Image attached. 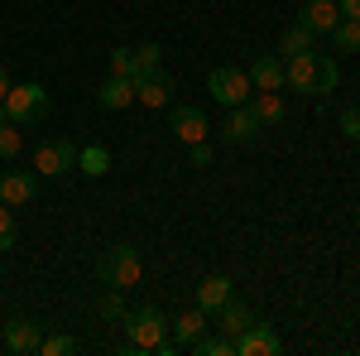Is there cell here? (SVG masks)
Here are the masks:
<instances>
[{
  "mask_svg": "<svg viewBox=\"0 0 360 356\" xmlns=\"http://www.w3.org/2000/svg\"><path fill=\"white\" fill-rule=\"evenodd\" d=\"M120 328H125L120 352H159V356H173V342H168V318L154 308V303H144V308H125Z\"/></svg>",
  "mask_w": 360,
  "mask_h": 356,
  "instance_id": "cell-1",
  "label": "cell"
},
{
  "mask_svg": "<svg viewBox=\"0 0 360 356\" xmlns=\"http://www.w3.org/2000/svg\"><path fill=\"white\" fill-rule=\"evenodd\" d=\"M336 82H341V68H336L327 54H293L283 58V87H293V92H307V97H327V92H336Z\"/></svg>",
  "mask_w": 360,
  "mask_h": 356,
  "instance_id": "cell-2",
  "label": "cell"
},
{
  "mask_svg": "<svg viewBox=\"0 0 360 356\" xmlns=\"http://www.w3.org/2000/svg\"><path fill=\"white\" fill-rule=\"evenodd\" d=\"M96 279L106 284V289H135L139 279H144V255H139L135 246H125V241H115V246H106L101 255H96Z\"/></svg>",
  "mask_w": 360,
  "mask_h": 356,
  "instance_id": "cell-3",
  "label": "cell"
},
{
  "mask_svg": "<svg viewBox=\"0 0 360 356\" xmlns=\"http://www.w3.org/2000/svg\"><path fill=\"white\" fill-rule=\"evenodd\" d=\"M0 106H5V116H10L20 130H29V125H39V121L53 111V102H49V92H44L39 82H20V87H10V92H5V102H0Z\"/></svg>",
  "mask_w": 360,
  "mask_h": 356,
  "instance_id": "cell-4",
  "label": "cell"
},
{
  "mask_svg": "<svg viewBox=\"0 0 360 356\" xmlns=\"http://www.w3.org/2000/svg\"><path fill=\"white\" fill-rule=\"evenodd\" d=\"M207 92L221 102L226 111L231 106H245L250 97H255V82H250L245 68H236V63H221V68H212V78H207Z\"/></svg>",
  "mask_w": 360,
  "mask_h": 356,
  "instance_id": "cell-5",
  "label": "cell"
},
{
  "mask_svg": "<svg viewBox=\"0 0 360 356\" xmlns=\"http://www.w3.org/2000/svg\"><path fill=\"white\" fill-rule=\"evenodd\" d=\"M77 168V145L72 140H44L39 149H34V173H44V178H63V173H72Z\"/></svg>",
  "mask_w": 360,
  "mask_h": 356,
  "instance_id": "cell-6",
  "label": "cell"
},
{
  "mask_svg": "<svg viewBox=\"0 0 360 356\" xmlns=\"http://www.w3.org/2000/svg\"><path fill=\"white\" fill-rule=\"evenodd\" d=\"M0 342H5L10 356H39V347H44V328L29 323V318H10V323L0 328Z\"/></svg>",
  "mask_w": 360,
  "mask_h": 356,
  "instance_id": "cell-7",
  "label": "cell"
},
{
  "mask_svg": "<svg viewBox=\"0 0 360 356\" xmlns=\"http://www.w3.org/2000/svg\"><path fill=\"white\" fill-rule=\"evenodd\" d=\"M212 328V313L207 308H188V313H178V318H168V342H173V352H183V347H193L202 332Z\"/></svg>",
  "mask_w": 360,
  "mask_h": 356,
  "instance_id": "cell-8",
  "label": "cell"
},
{
  "mask_svg": "<svg viewBox=\"0 0 360 356\" xmlns=\"http://www.w3.org/2000/svg\"><path fill=\"white\" fill-rule=\"evenodd\" d=\"M39 192V173L34 168H5L0 173V202L5 207H29Z\"/></svg>",
  "mask_w": 360,
  "mask_h": 356,
  "instance_id": "cell-9",
  "label": "cell"
},
{
  "mask_svg": "<svg viewBox=\"0 0 360 356\" xmlns=\"http://www.w3.org/2000/svg\"><path fill=\"white\" fill-rule=\"evenodd\" d=\"M259 130H264V125H259V116H255L250 102H245V106H231V111H226V121H221V130H217V135H221L226 145H255Z\"/></svg>",
  "mask_w": 360,
  "mask_h": 356,
  "instance_id": "cell-10",
  "label": "cell"
},
{
  "mask_svg": "<svg viewBox=\"0 0 360 356\" xmlns=\"http://www.w3.org/2000/svg\"><path fill=\"white\" fill-rule=\"evenodd\" d=\"M168 130L183 140V145H197V140L212 135V125H207V111H202V106H173V111H168Z\"/></svg>",
  "mask_w": 360,
  "mask_h": 356,
  "instance_id": "cell-11",
  "label": "cell"
},
{
  "mask_svg": "<svg viewBox=\"0 0 360 356\" xmlns=\"http://www.w3.org/2000/svg\"><path fill=\"white\" fill-rule=\"evenodd\" d=\"M278 347H283L278 332L269 328V323H259V318L236 337V356H278Z\"/></svg>",
  "mask_w": 360,
  "mask_h": 356,
  "instance_id": "cell-12",
  "label": "cell"
},
{
  "mask_svg": "<svg viewBox=\"0 0 360 356\" xmlns=\"http://www.w3.org/2000/svg\"><path fill=\"white\" fill-rule=\"evenodd\" d=\"M173 78H164V73H149V78H135V102L139 106H149V111H159L173 102Z\"/></svg>",
  "mask_w": 360,
  "mask_h": 356,
  "instance_id": "cell-13",
  "label": "cell"
},
{
  "mask_svg": "<svg viewBox=\"0 0 360 356\" xmlns=\"http://www.w3.org/2000/svg\"><path fill=\"white\" fill-rule=\"evenodd\" d=\"M236 299V284H231V274H207L202 284H197V294H193V303L197 308H207V313H217L221 303H231Z\"/></svg>",
  "mask_w": 360,
  "mask_h": 356,
  "instance_id": "cell-14",
  "label": "cell"
},
{
  "mask_svg": "<svg viewBox=\"0 0 360 356\" xmlns=\"http://www.w3.org/2000/svg\"><path fill=\"white\" fill-rule=\"evenodd\" d=\"M245 73H250V82H255V92H283V58L278 54H259Z\"/></svg>",
  "mask_w": 360,
  "mask_h": 356,
  "instance_id": "cell-15",
  "label": "cell"
},
{
  "mask_svg": "<svg viewBox=\"0 0 360 356\" xmlns=\"http://www.w3.org/2000/svg\"><path fill=\"white\" fill-rule=\"evenodd\" d=\"M96 106H101V111L135 106V82H130V78H106V82L96 87Z\"/></svg>",
  "mask_w": 360,
  "mask_h": 356,
  "instance_id": "cell-16",
  "label": "cell"
},
{
  "mask_svg": "<svg viewBox=\"0 0 360 356\" xmlns=\"http://www.w3.org/2000/svg\"><path fill=\"white\" fill-rule=\"evenodd\" d=\"M298 20H303L312 34H332V29L341 25V10H336V0H307Z\"/></svg>",
  "mask_w": 360,
  "mask_h": 356,
  "instance_id": "cell-17",
  "label": "cell"
},
{
  "mask_svg": "<svg viewBox=\"0 0 360 356\" xmlns=\"http://www.w3.org/2000/svg\"><path fill=\"white\" fill-rule=\"evenodd\" d=\"M212 318H217V323H212V328H221L226 337H231V342H236V337H240V332H245L250 323H255V313H250V308H245V303H240V299L221 303V308H217V313H212Z\"/></svg>",
  "mask_w": 360,
  "mask_h": 356,
  "instance_id": "cell-18",
  "label": "cell"
},
{
  "mask_svg": "<svg viewBox=\"0 0 360 356\" xmlns=\"http://www.w3.org/2000/svg\"><path fill=\"white\" fill-rule=\"evenodd\" d=\"M250 111L259 116V125H264V130L278 125V121L288 116V106H283V97H278V92H255V97H250Z\"/></svg>",
  "mask_w": 360,
  "mask_h": 356,
  "instance_id": "cell-19",
  "label": "cell"
},
{
  "mask_svg": "<svg viewBox=\"0 0 360 356\" xmlns=\"http://www.w3.org/2000/svg\"><path fill=\"white\" fill-rule=\"evenodd\" d=\"M77 168H82L86 178H106V173H111V149H106V145H86V149H77Z\"/></svg>",
  "mask_w": 360,
  "mask_h": 356,
  "instance_id": "cell-20",
  "label": "cell"
},
{
  "mask_svg": "<svg viewBox=\"0 0 360 356\" xmlns=\"http://www.w3.org/2000/svg\"><path fill=\"white\" fill-rule=\"evenodd\" d=\"M312 44H317V34H312V29H307L303 20H298V25H288V29H283V39H278V58L307 54V49H312Z\"/></svg>",
  "mask_w": 360,
  "mask_h": 356,
  "instance_id": "cell-21",
  "label": "cell"
},
{
  "mask_svg": "<svg viewBox=\"0 0 360 356\" xmlns=\"http://www.w3.org/2000/svg\"><path fill=\"white\" fill-rule=\"evenodd\" d=\"M332 44H336V54H360V20H341L332 29Z\"/></svg>",
  "mask_w": 360,
  "mask_h": 356,
  "instance_id": "cell-22",
  "label": "cell"
},
{
  "mask_svg": "<svg viewBox=\"0 0 360 356\" xmlns=\"http://www.w3.org/2000/svg\"><path fill=\"white\" fill-rule=\"evenodd\" d=\"M20 149H25V130H20L15 121H5V125H0V159L10 164V159H20Z\"/></svg>",
  "mask_w": 360,
  "mask_h": 356,
  "instance_id": "cell-23",
  "label": "cell"
},
{
  "mask_svg": "<svg viewBox=\"0 0 360 356\" xmlns=\"http://www.w3.org/2000/svg\"><path fill=\"white\" fill-rule=\"evenodd\" d=\"M193 352L197 356H236V342H231L226 332H217V337H207V332H202V337L193 342Z\"/></svg>",
  "mask_w": 360,
  "mask_h": 356,
  "instance_id": "cell-24",
  "label": "cell"
},
{
  "mask_svg": "<svg viewBox=\"0 0 360 356\" xmlns=\"http://www.w3.org/2000/svg\"><path fill=\"white\" fill-rule=\"evenodd\" d=\"M159 63H164V49H159V44H139V49H135V78L159 73Z\"/></svg>",
  "mask_w": 360,
  "mask_h": 356,
  "instance_id": "cell-25",
  "label": "cell"
},
{
  "mask_svg": "<svg viewBox=\"0 0 360 356\" xmlns=\"http://www.w3.org/2000/svg\"><path fill=\"white\" fill-rule=\"evenodd\" d=\"M15 241H20V226H15V207H5V202H0V255H5V250H15Z\"/></svg>",
  "mask_w": 360,
  "mask_h": 356,
  "instance_id": "cell-26",
  "label": "cell"
},
{
  "mask_svg": "<svg viewBox=\"0 0 360 356\" xmlns=\"http://www.w3.org/2000/svg\"><path fill=\"white\" fill-rule=\"evenodd\" d=\"M96 313H101L106 323H120V318H125V299H120V289H106L101 303H96Z\"/></svg>",
  "mask_w": 360,
  "mask_h": 356,
  "instance_id": "cell-27",
  "label": "cell"
},
{
  "mask_svg": "<svg viewBox=\"0 0 360 356\" xmlns=\"http://www.w3.org/2000/svg\"><path fill=\"white\" fill-rule=\"evenodd\" d=\"M72 352H77V337H68V332L44 337V347H39V356H72Z\"/></svg>",
  "mask_w": 360,
  "mask_h": 356,
  "instance_id": "cell-28",
  "label": "cell"
},
{
  "mask_svg": "<svg viewBox=\"0 0 360 356\" xmlns=\"http://www.w3.org/2000/svg\"><path fill=\"white\" fill-rule=\"evenodd\" d=\"M111 78H130L135 82V49H115L111 54Z\"/></svg>",
  "mask_w": 360,
  "mask_h": 356,
  "instance_id": "cell-29",
  "label": "cell"
},
{
  "mask_svg": "<svg viewBox=\"0 0 360 356\" xmlns=\"http://www.w3.org/2000/svg\"><path fill=\"white\" fill-rule=\"evenodd\" d=\"M341 135L360 145V106H346V111H341Z\"/></svg>",
  "mask_w": 360,
  "mask_h": 356,
  "instance_id": "cell-30",
  "label": "cell"
},
{
  "mask_svg": "<svg viewBox=\"0 0 360 356\" xmlns=\"http://www.w3.org/2000/svg\"><path fill=\"white\" fill-rule=\"evenodd\" d=\"M188 149H193V168H212V145H207V140H197Z\"/></svg>",
  "mask_w": 360,
  "mask_h": 356,
  "instance_id": "cell-31",
  "label": "cell"
},
{
  "mask_svg": "<svg viewBox=\"0 0 360 356\" xmlns=\"http://www.w3.org/2000/svg\"><path fill=\"white\" fill-rule=\"evenodd\" d=\"M336 10H341V20H360V0H336Z\"/></svg>",
  "mask_w": 360,
  "mask_h": 356,
  "instance_id": "cell-32",
  "label": "cell"
},
{
  "mask_svg": "<svg viewBox=\"0 0 360 356\" xmlns=\"http://www.w3.org/2000/svg\"><path fill=\"white\" fill-rule=\"evenodd\" d=\"M10 87H15V82H10V73L0 68V102H5V92H10Z\"/></svg>",
  "mask_w": 360,
  "mask_h": 356,
  "instance_id": "cell-33",
  "label": "cell"
},
{
  "mask_svg": "<svg viewBox=\"0 0 360 356\" xmlns=\"http://www.w3.org/2000/svg\"><path fill=\"white\" fill-rule=\"evenodd\" d=\"M5 121H10V116H5V106H0V125H5Z\"/></svg>",
  "mask_w": 360,
  "mask_h": 356,
  "instance_id": "cell-34",
  "label": "cell"
}]
</instances>
